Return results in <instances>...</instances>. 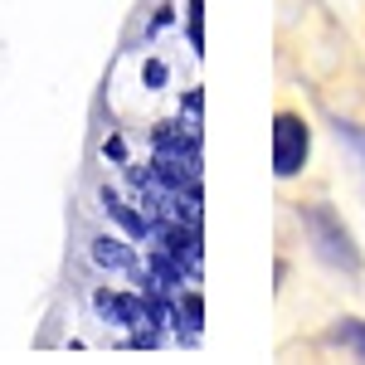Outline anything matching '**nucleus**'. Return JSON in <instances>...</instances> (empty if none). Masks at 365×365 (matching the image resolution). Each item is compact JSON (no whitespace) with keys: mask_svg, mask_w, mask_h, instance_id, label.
Returning <instances> with one entry per match:
<instances>
[{"mask_svg":"<svg viewBox=\"0 0 365 365\" xmlns=\"http://www.w3.org/2000/svg\"><path fill=\"white\" fill-rule=\"evenodd\" d=\"M141 83L161 88V83H166V63H161V58H146V63H141Z\"/></svg>","mask_w":365,"mask_h":365,"instance_id":"6e6552de","label":"nucleus"},{"mask_svg":"<svg viewBox=\"0 0 365 365\" xmlns=\"http://www.w3.org/2000/svg\"><path fill=\"white\" fill-rule=\"evenodd\" d=\"M200 10H205V0H185V25H190V49H205V15H200Z\"/></svg>","mask_w":365,"mask_h":365,"instance_id":"0eeeda50","label":"nucleus"},{"mask_svg":"<svg viewBox=\"0 0 365 365\" xmlns=\"http://www.w3.org/2000/svg\"><path fill=\"white\" fill-rule=\"evenodd\" d=\"M336 137H341V141H351V146H356V151L365 156V127H351V122H341Z\"/></svg>","mask_w":365,"mask_h":365,"instance_id":"1a4fd4ad","label":"nucleus"},{"mask_svg":"<svg viewBox=\"0 0 365 365\" xmlns=\"http://www.w3.org/2000/svg\"><path fill=\"white\" fill-rule=\"evenodd\" d=\"M331 341H336V346H351V351H361V356H365V322H341L336 331H331Z\"/></svg>","mask_w":365,"mask_h":365,"instance_id":"423d86ee","label":"nucleus"},{"mask_svg":"<svg viewBox=\"0 0 365 365\" xmlns=\"http://www.w3.org/2000/svg\"><path fill=\"white\" fill-rule=\"evenodd\" d=\"M307 151H312L307 122L297 113H278V122H273V170H278L282 180L297 175V170L307 166Z\"/></svg>","mask_w":365,"mask_h":365,"instance_id":"f03ea898","label":"nucleus"},{"mask_svg":"<svg viewBox=\"0 0 365 365\" xmlns=\"http://www.w3.org/2000/svg\"><path fill=\"white\" fill-rule=\"evenodd\" d=\"M103 156H108V161H117V166H127V141H122V137H108V141H103Z\"/></svg>","mask_w":365,"mask_h":365,"instance_id":"9d476101","label":"nucleus"},{"mask_svg":"<svg viewBox=\"0 0 365 365\" xmlns=\"http://www.w3.org/2000/svg\"><path fill=\"white\" fill-rule=\"evenodd\" d=\"M302 225H307L317 253L331 263V268H346V273H361V249L351 239V229L341 225L327 205H302Z\"/></svg>","mask_w":365,"mask_h":365,"instance_id":"f257e3e1","label":"nucleus"},{"mask_svg":"<svg viewBox=\"0 0 365 365\" xmlns=\"http://www.w3.org/2000/svg\"><path fill=\"white\" fill-rule=\"evenodd\" d=\"M180 108H185L190 117H200V108H205V98H200V88H190V93H185V103H180Z\"/></svg>","mask_w":365,"mask_h":365,"instance_id":"9b49d317","label":"nucleus"},{"mask_svg":"<svg viewBox=\"0 0 365 365\" xmlns=\"http://www.w3.org/2000/svg\"><path fill=\"white\" fill-rule=\"evenodd\" d=\"M98 200H103V210H108V215H113V220L127 229L132 239H151V225H146V215H141V210H132V205L117 195V190H108V185H103V195H98Z\"/></svg>","mask_w":365,"mask_h":365,"instance_id":"39448f33","label":"nucleus"},{"mask_svg":"<svg viewBox=\"0 0 365 365\" xmlns=\"http://www.w3.org/2000/svg\"><path fill=\"white\" fill-rule=\"evenodd\" d=\"M93 263H103V268H113V273H132V268H137V253H132V244H122L113 234H98V239H93Z\"/></svg>","mask_w":365,"mask_h":365,"instance_id":"20e7f679","label":"nucleus"},{"mask_svg":"<svg viewBox=\"0 0 365 365\" xmlns=\"http://www.w3.org/2000/svg\"><path fill=\"white\" fill-rule=\"evenodd\" d=\"M93 307L103 312L113 327H127V331H137V327H146V297L141 292H93Z\"/></svg>","mask_w":365,"mask_h":365,"instance_id":"7ed1b4c3","label":"nucleus"}]
</instances>
